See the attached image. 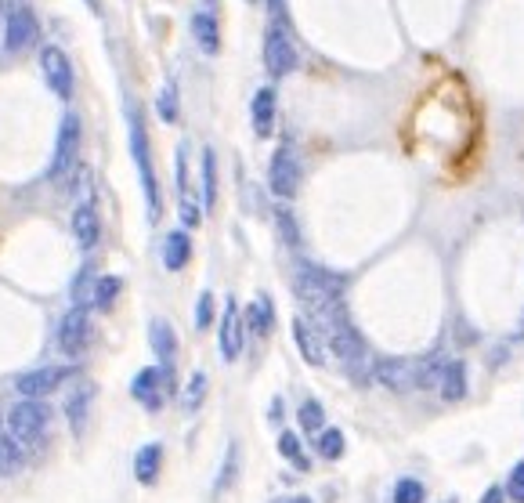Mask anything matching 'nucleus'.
I'll return each mask as SVG.
<instances>
[{"instance_id": "nucleus-40", "label": "nucleus", "mask_w": 524, "mask_h": 503, "mask_svg": "<svg viewBox=\"0 0 524 503\" xmlns=\"http://www.w3.org/2000/svg\"><path fill=\"white\" fill-rule=\"evenodd\" d=\"M235 453H239V449L231 445V449H228V467H224V475H221V482H217V493L228 486V478H235Z\"/></svg>"}, {"instance_id": "nucleus-24", "label": "nucleus", "mask_w": 524, "mask_h": 503, "mask_svg": "<svg viewBox=\"0 0 524 503\" xmlns=\"http://www.w3.org/2000/svg\"><path fill=\"white\" fill-rule=\"evenodd\" d=\"M192 37L203 47V55H217L221 51V29H217L213 11H196L192 15Z\"/></svg>"}, {"instance_id": "nucleus-32", "label": "nucleus", "mask_w": 524, "mask_h": 503, "mask_svg": "<svg viewBox=\"0 0 524 503\" xmlns=\"http://www.w3.org/2000/svg\"><path fill=\"white\" fill-rule=\"evenodd\" d=\"M156 112H159L163 123H174V120H178L181 101H178V84H174V80L163 84V91H159V99H156Z\"/></svg>"}, {"instance_id": "nucleus-35", "label": "nucleus", "mask_w": 524, "mask_h": 503, "mask_svg": "<svg viewBox=\"0 0 524 503\" xmlns=\"http://www.w3.org/2000/svg\"><path fill=\"white\" fill-rule=\"evenodd\" d=\"M297 420H301V427H304L308 435H318L322 424H325V413H322V405L318 403H304L297 409Z\"/></svg>"}, {"instance_id": "nucleus-43", "label": "nucleus", "mask_w": 524, "mask_h": 503, "mask_svg": "<svg viewBox=\"0 0 524 503\" xmlns=\"http://www.w3.org/2000/svg\"><path fill=\"white\" fill-rule=\"evenodd\" d=\"M84 4H87V7H91V11H98V0H84Z\"/></svg>"}, {"instance_id": "nucleus-41", "label": "nucleus", "mask_w": 524, "mask_h": 503, "mask_svg": "<svg viewBox=\"0 0 524 503\" xmlns=\"http://www.w3.org/2000/svg\"><path fill=\"white\" fill-rule=\"evenodd\" d=\"M481 503H507V489H499V486L485 489V497H481Z\"/></svg>"}, {"instance_id": "nucleus-9", "label": "nucleus", "mask_w": 524, "mask_h": 503, "mask_svg": "<svg viewBox=\"0 0 524 503\" xmlns=\"http://www.w3.org/2000/svg\"><path fill=\"white\" fill-rule=\"evenodd\" d=\"M36 15L26 7V4H15L11 11H7V22H4V51L7 55H18V51H26V47H33L36 44Z\"/></svg>"}, {"instance_id": "nucleus-26", "label": "nucleus", "mask_w": 524, "mask_h": 503, "mask_svg": "<svg viewBox=\"0 0 524 503\" xmlns=\"http://www.w3.org/2000/svg\"><path fill=\"white\" fill-rule=\"evenodd\" d=\"M217 206V156L213 149H203V210Z\"/></svg>"}, {"instance_id": "nucleus-15", "label": "nucleus", "mask_w": 524, "mask_h": 503, "mask_svg": "<svg viewBox=\"0 0 524 503\" xmlns=\"http://www.w3.org/2000/svg\"><path fill=\"white\" fill-rule=\"evenodd\" d=\"M217 341H221V359H224V362H235V359L242 355V341H246V319H242L239 304L231 301V298H228V304H224Z\"/></svg>"}, {"instance_id": "nucleus-5", "label": "nucleus", "mask_w": 524, "mask_h": 503, "mask_svg": "<svg viewBox=\"0 0 524 503\" xmlns=\"http://www.w3.org/2000/svg\"><path fill=\"white\" fill-rule=\"evenodd\" d=\"M51 405L44 399H22L18 405H11L7 413V431L22 442V445H40L47 427H51Z\"/></svg>"}, {"instance_id": "nucleus-33", "label": "nucleus", "mask_w": 524, "mask_h": 503, "mask_svg": "<svg viewBox=\"0 0 524 503\" xmlns=\"http://www.w3.org/2000/svg\"><path fill=\"white\" fill-rule=\"evenodd\" d=\"M87 403H91V388H80V392H77V395L66 403V416H69V427H73V435H80V431H84Z\"/></svg>"}, {"instance_id": "nucleus-11", "label": "nucleus", "mask_w": 524, "mask_h": 503, "mask_svg": "<svg viewBox=\"0 0 524 503\" xmlns=\"http://www.w3.org/2000/svg\"><path fill=\"white\" fill-rule=\"evenodd\" d=\"M167 384H170V366H145L134 381H130V395L138 403H145V409H159L167 399Z\"/></svg>"}, {"instance_id": "nucleus-37", "label": "nucleus", "mask_w": 524, "mask_h": 503, "mask_svg": "<svg viewBox=\"0 0 524 503\" xmlns=\"http://www.w3.org/2000/svg\"><path fill=\"white\" fill-rule=\"evenodd\" d=\"M207 326H213V294L203 290L196 301V330H207Z\"/></svg>"}, {"instance_id": "nucleus-8", "label": "nucleus", "mask_w": 524, "mask_h": 503, "mask_svg": "<svg viewBox=\"0 0 524 503\" xmlns=\"http://www.w3.org/2000/svg\"><path fill=\"white\" fill-rule=\"evenodd\" d=\"M87 341H91V315H87L84 304H77L58 322V351L69 355V359H77V355H84Z\"/></svg>"}, {"instance_id": "nucleus-38", "label": "nucleus", "mask_w": 524, "mask_h": 503, "mask_svg": "<svg viewBox=\"0 0 524 503\" xmlns=\"http://www.w3.org/2000/svg\"><path fill=\"white\" fill-rule=\"evenodd\" d=\"M507 497L514 503H524V460L510 471V478H507Z\"/></svg>"}, {"instance_id": "nucleus-39", "label": "nucleus", "mask_w": 524, "mask_h": 503, "mask_svg": "<svg viewBox=\"0 0 524 503\" xmlns=\"http://www.w3.org/2000/svg\"><path fill=\"white\" fill-rule=\"evenodd\" d=\"M279 228H283V239H286V243H297V225H293V217H290L286 210H279Z\"/></svg>"}, {"instance_id": "nucleus-12", "label": "nucleus", "mask_w": 524, "mask_h": 503, "mask_svg": "<svg viewBox=\"0 0 524 503\" xmlns=\"http://www.w3.org/2000/svg\"><path fill=\"white\" fill-rule=\"evenodd\" d=\"M40 69H44L47 88H51L58 99H73L77 77H73V66H69V58H66L62 47H44V51H40Z\"/></svg>"}, {"instance_id": "nucleus-23", "label": "nucleus", "mask_w": 524, "mask_h": 503, "mask_svg": "<svg viewBox=\"0 0 524 503\" xmlns=\"http://www.w3.org/2000/svg\"><path fill=\"white\" fill-rule=\"evenodd\" d=\"M437 392L445 403H459L467 395V366L456 359V362H445L441 370V381H437Z\"/></svg>"}, {"instance_id": "nucleus-42", "label": "nucleus", "mask_w": 524, "mask_h": 503, "mask_svg": "<svg viewBox=\"0 0 524 503\" xmlns=\"http://www.w3.org/2000/svg\"><path fill=\"white\" fill-rule=\"evenodd\" d=\"M283 503H314L312 497H290V500H283Z\"/></svg>"}, {"instance_id": "nucleus-4", "label": "nucleus", "mask_w": 524, "mask_h": 503, "mask_svg": "<svg viewBox=\"0 0 524 503\" xmlns=\"http://www.w3.org/2000/svg\"><path fill=\"white\" fill-rule=\"evenodd\" d=\"M80 145H84V127L77 112H66L58 123V141H55V160H51V182H69L73 171L80 167Z\"/></svg>"}, {"instance_id": "nucleus-17", "label": "nucleus", "mask_w": 524, "mask_h": 503, "mask_svg": "<svg viewBox=\"0 0 524 503\" xmlns=\"http://www.w3.org/2000/svg\"><path fill=\"white\" fill-rule=\"evenodd\" d=\"M73 239L84 250L98 246V239H102V217H98L95 203H77V210H73Z\"/></svg>"}, {"instance_id": "nucleus-22", "label": "nucleus", "mask_w": 524, "mask_h": 503, "mask_svg": "<svg viewBox=\"0 0 524 503\" xmlns=\"http://www.w3.org/2000/svg\"><path fill=\"white\" fill-rule=\"evenodd\" d=\"M242 319H246V330H250V333L268 337V333L275 330V308H272V298H268V294H261L257 301L242 311Z\"/></svg>"}, {"instance_id": "nucleus-14", "label": "nucleus", "mask_w": 524, "mask_h": 503, "mask_svg": "<svg viewBox=\"0 0 524 503\" xmlns=\"http://www.w3.org/2000/svg\"><path fill=\"white\" fill-rule=\"evenodd\" d=\"M178 214L189 228H196L203 221V203L192 193V178H189V141L178 145Z\"/></svg>"}, {"instance_id": "nucleus-36", "label": "nucleus", "mask_w": 524, "mask_h": 503, "mask_svg": "<svg viewBox=\"0 0 524 503\" xmlns=\"http://www.w3.org/2000/svg\"><path fill=\"white\" fill-rule=\"evenodd\" d=\"M91 182H95V178H91V171H87V167H77V171H73V185H69V193L77 196V203H91Z\"/></svg>"}, {"instance_id": "nucleus-44", "label": "nucleus", "mask_w": 524, "mask_h": 503, "mask_svg": "<svg viewBox=\"0 0 524 503\" xmlns=\"http://www.w3.org/2000/svg\"><path fill=\"white\" fill-rule=\"evenodd\" d=\"M445 503H456V500H445Z\"/></svg>"}, {"instance_id": "nucleus-20", "label": "nucleus", "mask_w": 524, "mask_h": 503, "mask_svg": "<svg viewBox=\"0 0 524 503\" xmlns=\"http://www.w3.org/2000/svg\"><path fill=\"white\" fill-rule=\"evenodd\" d=\"M159 467H163V445H159V442L141 445L138 456H134V478H138L141 486H156Z\"/></svg>"}, {"instance_id": "nucleus-1", "label": "nucleus", "mask_w": 524, "mask_h": 503, "mask_svg": "<svg viewBox=\"0 0 524 503\" xmlns=\"http://www.w3.org/2000/svg\"><path fill=\"white\" fill-rule=\"evenodd\" d=\"M344 276L329 272V268H318L312 261H297L293 268V290H297V301L304 304L308 319L318 326V333H325L329 326L344 322L347 319V308H344Z\"/></svg>"}, {"instance_id": "nucleus-27", "label": "nucleus", "mask_w": 524, "mask_h": 503, "mask_svg": "<svg viewBox=\"0 0 524 503\" xmlns=\"http://www.w3.org/2000/svg\"><path fill=\"white\" fill-rule=\"evenodd\" d=\"M119 290H123V283H119L116 276H102V279H95V290H91V301H95V308H102V311H108V308L116 304V298H119Z\"/></svg>"}, {"instance_id": "nucleus-10", "label": "nucleus", "mask_w": 524, "mask_h": 503, "mask_svg": "<svg viewBox=\"0 0 524 503\" xmlns=\"http://www.w3.org/2000/svg\"><path fill=\"white\" fill-rule=\"evenodd\" d=\"M73 373H77L73 366H40V370H33V373H22L15 388H18L22 399H47V395L58 392Z\"/></svg>"}, {"instance_id": "nucleus-13", "label": "nucleus", "mask_w": 524, "mask_h": 503, "mask_svg": "<svg viewBox=\"0 0 524 503\" xmlns=\"http://www.w3.org/2000/svg\"><path fill=\"white\" fill-rule=\"evenodd\" d=\"M373 381L387 392H413L416 388V362L413 359H376L373 362Z\"/></svg>"}, {"instance_id": "nucleus-34", "label": "nucleus", "mask_w": 524, "mask_h": 503, "mask_svg": "<svg viewBox=\"0 0 524 503\" xmlns=\"http://www.w3.org/2000/svg\"><path fill=\"white\" fill-rule=\"evenodd\" d=\"M423 500H426L423 482H416V478H402V482L395 486V500L391 503H423Z\"/></svg>"}, {"instance_id": "nucleus-19", "label": "nucleus", "mask_w": 524, "mask_h": 503, "mask_svg": "<svg viewBox=\"0 0 524 503\" xmlns=\"http://www.w3.org/2000/svg\"><path fill=\"white\" fill-rule=\"evenodd\" d=\"M250 116H253V134L257 138H272V131H275V91L272 88H261L253 95Z\"/></svg>"}, {"instance_id": "nucleus-25", "label": "nucleus", "mask_w": 524, "mask_h": 503, "mask_svg": "<svg viewBox=\"0 0 524 503\" xmlns=\"http://www.w3.org/2000/svg\"><path fill=\"white\" fill-rule=\"evenodd\" d=\"M26 464V445L7 431L0 435V475H18Z\"/></svg>"}, {"instance_id": "nucleus-29", "label": "nucleus", "mask_w": 524, "mask_h": 503, "mask_svg": "<svg viewBox=\"0 0 524 503\" xmlns=\"http://www.w3.org/2000/svg\"><path fill=\"white\" fill-rule=\"evenodd\" d=\"M279 453H283V456H286V460L297 467V471H308V467H312V460L304 456L301 438H297L293 431H283V435H279Z\"/></svg>"}, {"instance_id": "nucleus-28", "label": "nucleus", "mask_w": 524, "mask_h": 503, "mask_svg": "<svg viewBox=\"0 0 524 503\" xmlns=\"http://www.w3.org/2000/svg\"><path fill=\"white\" fill-rule=\"evenodd\" d=\"M314 449L322 460H340L344 456V435L336 427H325L322 435H314Z\"/></svg>"}, {"instance_id": "nucleus-16", "label": "nucleus", "mask_w": 524, "mask_h": 503, "mask_svg": "<svg viewBox=\"0 0 524 503\" xmlns=\"http://www.w3.org/2000/svg\"><path fill=\"white\" fill-rule=\"evenodd\" d=\"M293 341H297L301 359H304L308 366H322V362H325V341H322L318 326H314L308 315L293 319Z\"/></svg>"}, {"instance_id": "nucleus-7", "label": "nucleus", "mask_w": 524, "mask_h": 503, "mask_svg": "<svg viewBox=\"0 0 524 503\" xmlns=\"http://www.w3.org/2000/svg\"><path fill=\"white\" fill-rule=\"evenodd\" d=\"M268 185L279 200H290L301 189V160L293 152V145H279L272 163H268Z\"/></svg>"}, {"instance_id": "nucleus-21", "label": "nucleus", "mask_w": 524, "mask_h": 503, "mask_svg": "<svg viewBox=\"0 0 524 503\" xmlns=\"http://www.w3.org/2000/svg\"><path fill=\"white\" fill-rule=\"evenodd\" d=\"M189 261H192V239H189V232H170L163 239V265H167V272H181Z\"/></svg>"}, {"instance_id": "nucleus-18", "label": "nucleus", "mask_w": 524, "mask_h": 503, "mask_svg": "<svg viewBox=\"0 0 524 503\" xmlns=\"http://www.w3.org/2000/svg\"><path fill=\"white\" fill-rule=\"evenodd\" d=\"M149 344H152L159 366L174 370V362H178V333H174V326L167 319H152L149 322Z\"/></svg>"}, {"instance_id": "nucleus-31", "label": "nucleus", "mask_w": 524, "mask_h": 503, "mask_svg": "<svg viewBox=\"0 0 524 503\" xmlns=\"http://www.w3.org/2000/svg\"><path fill=\"white\" fill-rule=\"evenodd\" d=\"M441 370H445V359H441V355H426V359H419L416 362V388H437Z\"/></svg>"}, {"instance_id": "nucleus-3", "label": "nucleus", "mask_w": 524, "mask_h": 503, "mask_svg": "<svg viewBox=\"0 0 524 503\" xmlns=\"http://www.w3.org/2000/svg\"><path fill=\"white\" fill-rule=\"evenodd\" d=\"M127 131H130V156L138 163V178H141V193H145V206H149V221L156 225L163 217V196H159V182H156V171H152L149 131L141 123L138 105H127Z\"/></svg>"}, {"instance_id": "nucleus-30", "label": "nucleus", "mask_w": 524, "mask_h": 503, "mask_svg": "<svg viewBox=\"0 0 524 503\" xmlns=\"http://www.w3.org/2000/svg\"><path fill=\"white\" fill-rule=\"evenodd\" d=\"M207 388H210L207 373H203V370H196V373L189 377V384H185V395H181V405H185L189 413H196V409L203 405V399H207Z\"/></svg>"}, {"instance_id": "nucleus-6", "label": "nucleus", "mask_w": 524, "mask_h": 503, "mask_svg": "<svg viewBox=\"0 0 524 503\" xmlns=\"http://www.w3.org/2000/svg\"><path fill=\"white\" fill-rule=\"evenodd\" d=\"M297 47H293V40H290V29H286V22H279V18H272V26H268V33H264V69H268V77H290L293 69H297Z\"/></svg>"}, {"instance_id": "nucleus-2", "label": "nucleus", "mask_w": 524, "mask_h": 503, "mask_svg": "<svg viewBox=\"0 0 524 503\" xmlns=\"http://www.w3.org/2000/svg\"><path fill=\"white\" fill-rule=\"evenodd\" d=\"M322 341H325V348L336 355V362L344 366V373H347L354 384L373 381V362H376V359L369 355V348H365L362 333L351 326V319L329 326V330L322 333Z\"/></svg>"}]
</instances>
